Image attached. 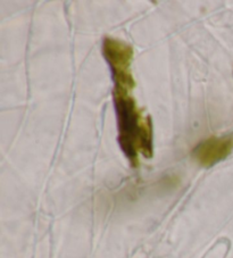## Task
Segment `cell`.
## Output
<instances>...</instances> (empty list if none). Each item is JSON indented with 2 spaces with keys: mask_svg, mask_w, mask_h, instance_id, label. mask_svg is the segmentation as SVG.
Instances as JSON below:
<instances>
[{
  "mask_svg": "<svg viewBox=\"0 0 233 258\" xmlns=\"http://www.w3.org/2000/svg\"><path fill=\"white\" fill-rule=\"evenodd\" d=\"M116 118H118L119 145L133 167L139 165V154L151 158L152 123L149 116L143 115L137 101L130 93L113 92Z\"/></svg>",
  "mask_w": 233,
  "mask_h": 258,
  "instance_id": "obj_1",
  "label": "cell"
},
{
  "mask_svg": "<svg viewBox=\"0 0 233 258\" xmlns=\"http://www.w3.org/2000/svg\"><path fill=\"white\" fill-rule=\"evenodd\" d=\"M102 55L109 65L114 82L113 92L130 93L136 87L131 73L133 49L128 43L113 38H105L102 41Z\"/></svg>",
  "mask_w": 233,
  "mask_h": 258,
  "instance_id": "obj_2",
  "label": "cell"
},
{
  "mask_svg": "<svg viewBox=\"0 0 233 258\" xmlns=\"http://www.w3.org/2000/svg\"><path fill=\"white\" fill-rule=\"evenodd\" d=\"M233 150V136L212 137L197 145L192 157L203 167H212L230 156Z\"/></svg>",
  "mask_w": 233,
  "mask_h": 258,
  "instance_id": "obj_3",
  "label": "cell"
}]
</instances>
